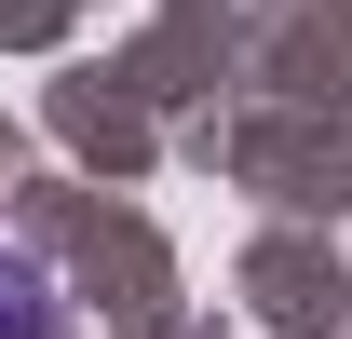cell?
Masks as SVG:
<instances>
[{
  "label": "cell",
  "instance_id": "6da1fadb",
  "mask_svg": "<svg viewBox=\"0 0 352 339\" xmlns=\"http://www.w3.org/2000/svg\"><path fill=\"white\" fill-rule=\"evenodd\" d=\"M0 339H54V271L0 245Z\"/></svg>",
  "mask_w": 352,
  "mask_h": 339
}]
</instances>
